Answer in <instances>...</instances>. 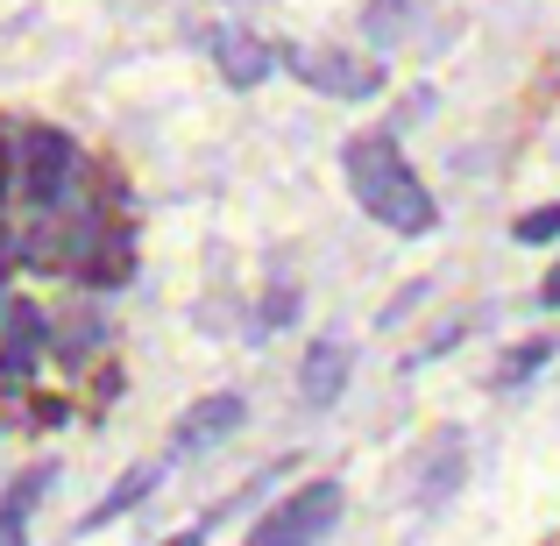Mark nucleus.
<instances>
[{
    "label": "nucleus",
    "instance_id": "obj_5",
    "mask_svg": "<svg viewBox=\"0 0 560 546\" xmlns=\"http://www.w3.org/2000/svg\"><path fill=\"white\" fill-rule=\"evenodd\" d=\"M242 419H248V405L234 391L199 397V405L171 426V448H178V454H206V448H220V440H234V426H242Z\"/></svg>",
    "mask_w": 560,
    "mask_h": 546
},
{
    "label": "nucleus",
    "instance_id": "obj_10",
    "mask_svg": "<svg viewBox=\"0 0 560 546\" xmlns=\"http://www.w3.org/2000/svg\"><path fill=\"white\" fill-rule=\"evenodd\" d=\"M79 270L93 277V284H121L128 277V242H100L93 256H79Z\"/></svg>",
    "mask_w": 560,
    "mask_h": 546
},
{
    "label": "nucleus",
    "instance_id": "obj_14",
    "mask_svg": "<svg viewBox=\"0 0 560 546\" xmlns=\"http://www.w3.org/2000/svg\"><path fill=\"white\" fill-rule=\"evenodd\" d=\"M284 313H299V291H277V299L262 305V320H270V327H277V320H284Z\"/></svg>",
    "mask_w": 560,
    "mask_h": 546
},
{
    "label": "nucleus",
    "instance_id": "obj_17",
    "mask_svg": "<svg viewBox=\"0 0 560 546\" xmlns=\"http://www.w3.org/2000/svg\"><path fill=\"white\" fill-rule=\"evenodd\" d=\"M164 546H206V539L199 533H178V539H164Z\"/></svg>",
    "mask_w": 560,
    "mask_h": 546
},
{
    "label": "nucleus",
    "instance_id": "obj_7",
    "mask_svg": "<svg viewBox=\"0 0 560 546\" xmlns=\"http://www.w3.org/2000/svg\"><path fill=\"white\" fill-rule=\"evenodd\" d=\"M348 369H355L348 341H313V348H305V369H299L305 405H334V397H341V383H348Z\"/></svg>",
    "mask_w": 560,
    "mask_h": 546
},
{
    "label": "nucleus",
    "instance_id": "obj_1",
    "mask_svg": "<svg viewBox=\"0 0 560 546\" xmlns=\"http://www.w3.org/2000/svg\"><path fill=\"white\" fill-rule=\"evenodd\" d=\"M341 164H348V185H355L362 213H376L390 234H433V228H440L433 191L411 178V164L397 156L390 136H355V142L341 150Z\"/></svg>",
    "mask_w": 560,
    "mask_h": 546
},
{
    "label": "nucleus",
    "instance_id": "obj_15",
    "mask_svg": "<svg viewBox=\"0 0 560 546\" xmlns=\"http://www.w3.org/2000/svg\"><path fill=\"white\" fill-rule=\"evenodd\" d=\"M539 305H553V313H560V270L547 277V284H539Z\"/></svg>",
    "mask_w": 560,
    "mask_h": 546
},
{
    "label": "nucleus",
    "instance_id": "obj_16",
    "mask_svg": "<svg viewBox=\"0 0 560 546\" xmlns=\"http://www.w3.org/2000/svg\"><path fill=\"white\" fill-rule=\"evenodd\" d=\"M0 546H22V525L14 519H0Z\"/></svg>",
    "mask_w": 560,
    "mask_h": 546
},
{
    "label": "nucleus",
    "instance_id": "obj_6",
    "mask_svg": "<svg viewBox=\"0 0 560 546\" xmlns=\"http://www.w3.org/2000/svg\"><path fill=\"white\" fill-rule=\"evenodd\" d=\"M43 356V313L28 299L8 305V348H0V383H22Z\"/></svg>",
    "mask_w": 560,
    "mask_h": 546
},
{
    "label": "nucleus",
    "instance_id": "obj_4",
    "mask_svg": "<svg viewBox=\"0 0 560 546\" xmlns=\"http://www.w3.org/2000/svg\"><path fill=\"white\" fill-rule=\"evenodd\" d=\"M291 71H299L305 85H319V93H334V100H370L383 85L376 57H348V50H291Z\"/></svg>",
    "mask_w": 560,
    "mask_h": 546
},
{
    "label": "nucleus",
    "instance_id": "obj_9",
    "mask_svg": "<svg viewBox=\"0 0 560 546\" xmlns=\"http://www.w3.org/2000/svg\"><path fill=\"white\" fill-rule=\"evenodd\" d=\"M150 490H156V468H128V476L107 490V504H93V511H85V525H114L121 511H136Z\"/></svg>",
    "mask_w": 560,
    "mask_h": 546
},
{
    "label": "nucleus",
    "instance_id": "obj_3",
    "mask_svg": "<svg viewBox=\"0 0 560 546\" xmlns=\"http://www.w3.org/2000/svg\"><path fill=\"white\" fill-rule=\"evenodd\" d=\"M79 178V150H71L65 128H28L22 136V191L36 206H57Z\"/></svg>",
    "mask_w": 560,
    "mask_h": 546
},
{
    "label": "nucleus",
    "instance_id": "obj_13",
    "mask_svg": "<svg viewBox=\"0 0 560 546\" xmlns=\"http://www.w3.org/2000/svg\"><path fill=\"white\" fill-rule=\"evenodd\" d=\"M518 242H560V206H539V213L518 220Z\"/></svg>",
    "mask_w": 560,
    "mask_h": 546
},
{
    "label": "nucleus",
    "instance_id": "obj_11",
    "mask_svg": "<svg viewBox=\"0 0 560 546\" xmlns=\"http://www.w3.org/2000/svg\"><path fill=\"white\" fill-rule=\"evenodd\" d=\"M50 476H57V468H28V476H22V483L8 490V504H0V519H14V525H22L28 511H36V497L50 490Z\"/></svg>",
    "mask_w": 560,
    "mask_h": 546
},
{
    "label": "nucleus",
    "instance_id": "obj_2",
    "mask_svg": "<svg viewBox=\"0 0 560 546\" xmlns=\"http://www.w3.org/2000/svg\"><path fill=\"white\" fill-rule=\"evenodd\" d=\"M334 519H341V483H305V490H291L284 504L248 533V546H319L334 533Z\"/></svg>",
    "mask_w": 560,
    "mask_h": 546
},
{
    "label": "nucleus",
    "instance_id": "obj_12",
    "mask_svg": "<svg viewBox=\"0 0 560 546\" xmlns=\"http://www.w3.org/2000/svg\"><path fill=\"white\" fill-rule=\"evenodd\" d=\"M547 362H553V341H533V348H518V356L497 369V383H525L533 369H547Z\"/></svg>",
    "mask_w": 560,
    "mask_h": 546
},
{
    "label": "nucleus",
    "instance_id": "obj_8",
    "mask_svg": "<svg viewBox=\"0 0 560 546\" xmlns=\"http://www.w3.org/2000/svg\"><path fill=\"white\" fill-rule=\"evenodd\" d=\"M213 50H220V71H228V85H262L270 79V50H262L256 36H213Z\"/></svg>",
    "mask_w": 560,
    "mask_h": 546
}]
</instances>
